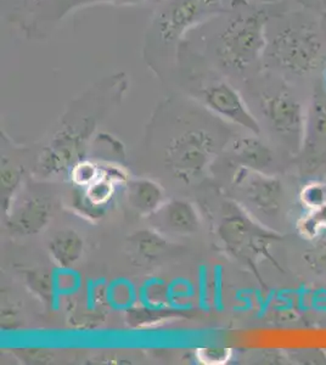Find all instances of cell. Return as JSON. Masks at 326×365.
Masks as SVG:
<instances>
[{
	"label": "cell",
	"instance_id": "6da1fadb",
	"mask_svg": "<svg viewBox=\"0 0 326 365\" xmlns=\"http://www.w3.org/2000/svg\"><path fill=\"white\" fill-rule=\"evenodd\" d=\"M282 1L231 0L223 13L186 36L177 61L206 67L241 87L263 71L267 27L285 10Z\"/></svg>",
	"mask_w": 326,
	"mask_h": 365
},
{
	"label": "cell",
	"instance_id": "7a4b0ae2",
	"mask_svg": "<svg viewBox=\"0 0 326 365\" xmlns=\"http://www.w3.org/2000/svg\"><path fill=\"white\" fill-rule=\"evenodd\" d=\"M129 88L126 72L105 76L71 101L58 128L43 150L41 170L46 175L70 170L84 155L96 127L122 103Z\"/></svg>",
	"mask_w": 326,
	"mask_h": 365
},
{
	"label": "cell",
	"instance_id": "3957f363",
	"mask_svg": "<svg viewBox=\"0 0 326 365\" xmlns=\"http://www.w3.org/2000/svg\"><path fill=\"white\" fill-rule=\"evenodd\" d=\"M223 0H157L143 41V60L170 87L179 46L193 29L223 13Z\"/></svg>",
	"mask_w": 326,
	"mask_h": 365
},
{
	"label": "cell",
	"instance_id": "277c9868",
	"mask_svg": "<svg viewBox=\"0 0 326 365\" xmlns=\"http://www.w3.org/2000/svg\"><path fill=\"white\" fill-rule=\"evenodd\" d=\"M263 71L281 78H303L325 66V41L317 22L277 14L267 27Z\"/></svg>",
	"mask_w": 326,
	"mask_h": 365
},
{
	"label": "cell",
	"instance_id": "5b68a950",
	"mask_svg": "<svg viewBox=\"0 0 326 365\" xmlns=\"http://www.w3.org/2000/svg\"><path fill=\"white\" fill-rule=\"evenodd\" d=\"M170 88L189 96L227 123L260 135V120L235 84L215 71L188 61H178Z\"/></svg>",
	"mask_w": 326,
	"mask_h": 365
},
{
	"label": "cell",
	"instance_id": "8992f818",
	"mask_svg": "<svg viewBox=\"0 0 326 365\" xmlns=\"http://www.w3.org/2000/svg\"><path fill=\"white\" fill-rule=\"evenodd\" d=\"M241 88L256 98L258 111L269 128L291 148H301L306 137L305 108L285 78L262 71Z\"/></svg>",
	"mask_w": 326,
	"mask_h": 365
},
{
	"label": "cell",
	"instance_id": "52a82bcc",
	"mask_svg": "<svg viewBox=\"0 0 326 365\" xmlns=\"http://www.w3.org/2000/svg\"><path fill=\"white\" fill-rule=\"evenodd\" d=\"M157 0H41L29 13L20 31L29 42H46L58 31L67 17L78 10L99 4L141 6Z\"/></svg>",
	"mask_w": 326,
	"mask_h": 365
},
{
	"label": "cell",
	"instance_id": "ba28073f",
	"mask_svg": "<svg viewBox=\"0 0 326 365\" xmlns=\"http://www.w3.org/2000/svg\"><path fill=\"white\" fill-rule=\"evenodd\" d=\"M218 234L231 252L243 253L246 251H258L265 249L269 240L277 239V232L257 225L244 212L234 210L224 217L218 228Z\"/></svg>",
	"mask_w": 326,
	"mask_h": 365
},
{
	"label": "cell",
	"instance_id": "9c48e42d",
	"mask_svg": "<svg viewBox=\"0 0 326 365\" xmlns=\"http://www.w3.org/2000/svg\"><path fill=\"white\" fill-rule=\"evenodd\" d=\"M235 185L252 207L265 215H275L280 210L282 185L274 177L260 170L241 167L235 177Z\"/></svg>",
	"mask_w": 326,
	"mask_h": 365
},
{
	"label": "cell",
	"instance_id": "30bf717a",
	"mask_svg": "<svg viewBox=\"0 0 326 365\" xmlns=\"http://www.w3.org/2000/svg\"><path fill=\"white\" fill-rule=\"evenodd\" d=\"M153 228L160 234L191 235L200 229V218L193 205L183 200L165 202L150 216Z\"/></svg>",
	"mask_w": 326,
	"mask_h": 365
},
{
	"label": "cell",
	"instance_id": "8fae6325",
	"mask_svg": "<svg viewBox=\"0 0 326 365\" xmlns=\"http://www.w3.org/2000/svg\"><path fill=\"white\" fill-rule=\"evenodd\" d=\"M51 207L46 200L34 197L25 200L9 215L8 227L19 235H34L49 223Z\"/></svg>",
	"mask_w": 326,
	"mask_h": 365
},
{
	"label": "cell",
	"instance_id": "7c38bea8",
	"mask_svg": "<svg viewBox=\"0 0 326 365\" xmlns=\"http://www.w3.org/2000/svg\"><path fill=\"white\" fill-rule=\"evenodd\" d=\"M127 199L141 216H151L165 204V191L150 179H136L127 185Z\"/></svg>",
	"mask_w": 326,
	"mask_h": 365
},
{
	"label": "cell",
	"instance_id": "4fadbf2b",
	"mask_svg": "<svg viewBox=\"0 0 326 365\" xmlns=\"http://www.w3.org/2000/svg\"><path fill=\"white\" fill-rule=\"evenodd\" d=\"M231 155L240 166L248 170L263 172L272 161V150L253 134V137H243L233 141Z\"/></svg>",
	"mask_w": 326,
	"mask_h": 365
},
{
	"label": "cell",
	"instance_id": "5bb4252c",
	"mask_svg": "<svg viewBox=\"0 0 326 365\" xmlns=\"http://www.w3.org/2000/svg\"><path fill=\"white\" fill-rule=\"evenodd\" d=\"M83 239L75 230H62L49 242V251L55 263L62 268H70L82 257Z\"/></svg>",
	"mask_w": 326,
	"mask_h": 365
},
{
	"label": "cell",
	"instance_id": "9a60e30c",
	"mask_svg": "<svg viewBox=\"0 0 326 365\" xmlns=\"http://www.w3.org/2000/svg\"><path fill=\"white\" fill-rule=\"evenodd\" d=\"M113 192L115 182L103 175L98 180L86 187L81 205H86L83 208H91V215H100L105 206L111 201Z\"/></svg>",
	"mask_w": 326,
	"mask_h": 365
},
{
	"label": "cell",
	"instance_id": "2e32d148",
	"mask_svg": "<svg viewBox=\"0 0 326 365\" xmlns=\"http://www.w3.org/2000/svg\"><path fill=\"white\" fill-rule=\"evenodd\" d=\"M165 239L161 237L160 232H136L131 239V246L139 259L144 261H153L158 257L165 249Z\"/></svg>",
	"mask_w": 326,
	"mask_h": 365
},
{
	"label": "cell",
	"instance_id": "e0dca14e",
	"mask_svg": "<svg viewBox=\"0 0 326 365\" xmlns=\"http://www.w3.org/2000/svg\"><path fill=\"white\" fill-rule=\"evenodd\" d=\"M39 1L41 0H1V20L19 29Z\"/></svg>",
	"mask_w": 326,
	"mask_h": 365
},
{
	"label": "cell",
	"instance_id": "ac0fdd59",
	"mask_svg": "<svg viewBox=\"0 0 326 365\" xmlns=\"http://www.w3.org/2000/svg\"><path fill=\"white\" fill-rule=\"evenodd\" d=\"M322 228H326V204L298 222V232L302 237L314 240Z\"/></svg>",
	"mask_w": 326,
	"mask_h": 365
},
{
	"label": "cell",
	"instance_id": "d6986e66",
	"mask_svg": "<svg viewBox=\"0 0 326 365\" xmlns=\"http://www.w3.org/2000/svg\"><path fill=\"white\" fill-rule=\"evenodd\" d=\"M70 173L76 185L87 187L103 175V167L91 161H79Z\"/></svg>",
	"mask_w": 326,
	"mask_h": 365
},
{
	"label": "cell",
	"instance_id": "ffe728a7",
	"mask_svg": "<svg viewBox=\"0 0 326 365\" xmlns=\"http://www.w3.org/2000/svg\"><path fill=\"white\" fill-rule=\"evenodd\" d=\"M300 200L305 207L315 211L326 204V187L319 182H310L303 187Z\"/></svg>",
	"mask_w": 326,
	"mask_h": 365
},
{
	"label": "cell",
	"instance_id": "44dd1931",
	"mask_svg": "<svg viewBox=\"0 0 326 365\" xmlns=\"http://www.w3.org/2000/svg\"><path fill=\"white\" fill-rule=\"evenodd\" d=\"M305 261L312 269L326 273V239L315 241L305 253Z\"/></svg>",
	"mask_w": 326,
	"mask_h": 365
},
{
	"label": "cell",
	"instance_id": "7402d4cb",
	"mask_svg": "<svg viewBox=\"0 0 326 365\" xmlns=\"http://www.w3.org/2000/svg\"><path fill=\"white\" fill-rule=\"evenodd\" d=\"M230 349H217V347H207L196 351V357L203 364L219 365L224 364L230 358Z\"/></svg>",
	"mask_w": 326,
	"mask_h": 365
},
{
	"label": "cell",
	"instance_id": "603a6c76",
	"mask_svg": "<svg viewBox=\"0 0 326 365\" xmlns=\"http://www.w3.org/2000/svg\"><path fill=\"white\" fill-rule=\"evenodd\" d=\"M20 170L16 168H6L1 172V194L4 197L5 206H9L10 196L13 195L14 191L16 189L20 182Z\"/></svg>",
	"mask_w": 326,
	"mask_h": 365
},
{
	"label": "cell",
	"instance_id": "cb8c5ba5",
	"mask_svg": "<svg viewBox=\"0 0 326 365\" xmlns=\"http://www.w3.org/2000/svg\"><path fill=\"white\" fill-rule=\"evenodd\" d=\"M307 8L317 10L326 16V0H300Z\"/></svg>",
	"mask_w": 326,
	"mask_h": 365
},
{
	"label": "cell",
	"instance_id": "d4e9b609",
	"mask_svg": "<svg viewBox=\"0 0 326 365\" xmlns=\"http://www.w3.org/2000/svg\"><path fill=\"white\" fill-rule=\"evenodd\" d=\"M260 1H267V3H277V1H282V0H260Z\"/></svg>",
	"mask_w": 326,
	"mask_h": 365
},
{
	"label": "cell",
	"instance_id": "484cf974",
	"mask_svg": "<svg viewBox=\"0 0 326 365\" xmlns=\"http://www.w3.org/2000/svg\"><path fill=\"white\" fill-rule=\"evenodd\" d=\"M322 76H324V78H325L326 82V66H324V68H322Z\"/></svg>",
	"mask_w": 326,
	"mask_h": 365
}]
</instances>
